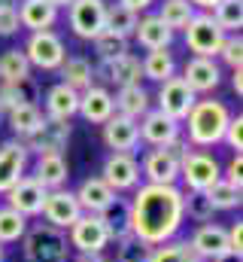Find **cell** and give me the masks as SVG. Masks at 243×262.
I'll list each match as a JSON object with an SVG mask.
<instances>
[{"label":"cell","mask_w":243,"mask_h":262,"mask_svg":"<svg viewBox=\"0 0 243 262\" xmlns=\"http://www.w3.org/2000/svg\"><path fill=\"white\" fill-rule=\"evenodd\" d=\"M113 107H116L119 116H128V119L140 122V119L152 110V98H149V92L137 82V85H125V89H119V92L113 95Z\"/></svg>","instance_id":"cb8c5ba5"},{"label":"cell","mask_w":243,"mask_h":262,"mask_svg":"<svg viewBox=\"0 0 243 262\" xmlns=\"http://www.w3.org/2000/svg\"><path fill=\"white\" fill-rule=\"evenodd\" d=\"M228 119H231V110L225 107V101H213V98L195 101V107H191L188 116L182 119V122H185L182 137L188 140V146H198V149L216 146V143H222V137H225Z\"/></svg>","instance_id":"7a4b0ae2"},{"label":"cell","mask_w":243,"mask_h":262,"mask_svg":"<svg viewBox=\"0 0 243 262\" xmlns=\"http://www.w3.org/2000/svg\"><path fill=\"white\" fill-rule=\"evenodd\" d=\"M104 143L113 149V152H134L140 146V131H137V122L128 119V116H119L113 113L104 125Z\"/></svg>","instance_id":"ffe728a7"},{"label":"cell","mask_w":243,"mask_h":262,"mask_svg":"<svg viewBox=\"0 0 243 262\" xmlns=\"http://www.w3.org/2000/svg\"><path fill=\"white\" fill-rule=\"evenodd\" d=\"M76 113H79L88 125H104V122L116 113L110 89H104V85H91V89L79 92V110H76Z\"/></svg>","instance_id":"d6986e66"},{"label":"cell","mask_w":243,"mask_h":262,"mask_svg":"<svg viewBox=\"0 0 243 262\" xmlns=\"http://www.w3.org/2000/svg\"><path fill=\"white\" fill-rule=\"evenodd\" d=\"M49 3H52V6H55V9H64V6H70V3H73V0H49Z\"/></svg>","instance_id":"f5cc1de1"},{"label":"cell","mask_w":243,"mask_h":262,"mask_svg":"<svg viewBox=\"0 0 243 262\" xmlns=\"http://www.w3.org/2000/svg\"><path fill=\"white\" fill-rule=\"evenodd\" d=\"M67 140H70V122L67 119H52V116L43 113V122L37 125V131L28 134L21 143H25L28 152L46 156V152H64Z\"/></svg>","instance_id":"30bf717a"},{"label":"cell","mask_w":243,"mask_h":262,"mask_svg":"<svg viewBox=\"0 0 243 262\" xmlns=\"http://www.w3.org/2000/svg\"><path fill=\"white\" fill-rule=\"evenodd\" d=\"M119 3L125 6V9H131V12H137V15H140V12H146L155 0H119Z\"/></svg>","instance_id":"c3c4849f"},{"label":"cell","mask_w":243,"mask_h":262,"mask_svg":"<svg viewBox=\"0 0 243 262\" xmlns=\"http://www.w3.org/2000/svg\"><path fill=\"white\" fill-rule=\"evenodd\" d=\"M58 70H61V82L70 85L73 92L91 89V85H94V73H98V67L91 64L85 55H70V58H64Z\"/></svg>","instance_id":"4316f807"},{"label":"cell","mask_w":243,"mask_h":262,"mask_svg":"<svg viewBox=\"0 0 243 262\" xmlns=\"http://www.w3.org/2000/svg\"><path fill=\"white\" fill-rule=\"evenodd\" d=\"M195 9H201V12H213V6L219 3V0H188Z\"/></svg>","instance_id":"681fc988"},{"label":"cell","mask_w":243,"mask_h":262,"mask_svg":"<svg viewBox=\"0 0 243 262\" xmlns=\"http://www.w3.org/2000/svg\"><path fill=\"white\" fill-rule=\"evenodd\" d=\"M0 119H3V110H0Z\"/></svg>","instance_id":"9f6ffc18"},{"label":"cell","mask_w":243,"mask_h":262,"mask_svg":"<svg viewBox=\"0 0 243 262\" xmlns=\"http://www.w3.org/2000/svg\"><path fill=\"white\" fill-rule=\"evenodd\" d=\"M137 131H140V140H146L149 146H171L174 140L182 137V122L164 116L161 110H149L137 122Z\"/></svg>","instance_id":"9a60e30c"},{"label":"cell","mask_w":243,"mask_h":262,"mask_svg":"<svg viewBox=\"0 0 243 262\" xmlns=\"http://www.w3.org/2000/svg\"><path fill=\"white\" fill-rule=\"evenodd\" d=\"M6 122H9V128H12V134L18 140H25L28 134H34L37 125L43 122V110L37 104H18V107H12L6 113Z\"/></svg>","instance_id":"1f68e13d"},{"label":"cell","mask_w":243,"mask_h":262,"mask_svg":"<svg viewBox=\"0 0 243 262\" xmlns=\"http://www.w3.org/2000/svg\"><path fill=\"white\" fill-rule=\"evenodd\" d=\"M222 143H228V149H234V152L243 149V116H231L228 119V128H225Z\"/></svg>","instance_id":"f6af8a7d"},{"label":"cell","mask_w":243,"mask_h":262,"mask_svg":"<svg viewBox=\"0 0 243 262\" xmlns=\"http://www.w3.org/2000/svg\"><path fill=\"white\" fill-rule=\"evenodd\" d=\"M219 58L231 70H240V61H243V37L240 34H225V40L219 46Z\"/></svg>","instance_id":"7bdbcfd3"},{"label":"cell","mask_w":243,"mask_h":262,"mask_svg":"<svg viewBox=\"0 0 243 262\" xmlns=\"http://www.w3.org/2000/svg\"><path fill=\"white\" fill-rule=\"evenodd\" d=\"M222 177V165L207 149H188L180 162L182 192H207Z\"/></svg>","instance_id":"5b68a950"},{"label":"cell","mask_w":243,"mask_h":262,"mask_svg":"<svg viewBox=\"0 0 243 262\" xmlns=\"http://www.w3.org/2000/svg\"><path fill=\"white\" fill-rule=\"evenodd\" d=\"M240 76H243L240 70H231V89H234L237 95H243V79Z\"/></svg>","instance_id":"f907efd6"},{"label":"cell","mask_w":243,"mask_h":262,"mask_svg":"<svg viewBox=\"0 0 243 262\" xmlns=\"http://www.w3.org/2000/svg\"><path fill=\"white\" fill-rule=\"evenodd\" d=\"M31 152L25 149L21 140H6L0 146V195H6L28 171Z\"/></svg>","instance_id":"2e32d148"},{"label":"cell","mask_w":243,"mask_h":262,"mask_svg":"<svg viewBox=\"0 0 243 262\" xmlns=\"http://www.w3.org/2000/svg\"><path fill=\"white\" fill-rule=\"evenodd\" d=\"M243 159H240V152H231V162H228V168L222 171V177L231 183V186H237V189H243Z\"/></svg>","instance_id":"bcb514c9"},{"label":"cell","mask_w":243,"mask_h":262,"mask_svg":"<svg viewBox=\"0 0 243 262\" xmlns=\"http://www.w3.org/2000/svg\"><path fill=\"white\" fill-rule=\"evenodd\" d=\"M155 101H158L155 110H161L164 116H171V119L182 122V119L188 116V110L195 107L198 95L182 82V76H171V79L158 82V95H155Z\"/></svg>","instance_id":"8fae6325"},{"label":"cell","mask_w":243,"mask_h":262,"mask_svg":"<svg viewBox=\"0 0 243 262\" xmlns=\"http://www.w3.org/2000/svg\"><path fill=\"white\" fill-rule=\"evenodd\" d=\"M98 216H101L104 226L110 229V238H113V241H119V238H128V235H131V204H128L121 195L113 198V204H107Z\"/></svg>","instance_id":"f546056e"},{"label":"cell","mask_w":243,"mask_h":262,"mask_svg":"<svg viewBox=\"0 0 243 262\" xmlns=\"http://www.w3.org/2000/svg\"><path fill=\"white\" fill-rule=\"evenodd\" d=\"M18 9L9 0H0V37H12L18 31Z\"/></svg>","instance_id":"ee69618b"},{"label":"cell","mask_w":243,"mask_h":262,"mask_svg":"<svg viewBox=\"0 0 243 262\" xmlns=\"http://www.w3.org/2000/svg\"><path fill=\"white\" fill-rule=\"evenodd\" d=\"M191 250L201 262H213L216 256L228 253V229L219 223H201L191 232Z\"/></svg>","instance_id":"e0dca14e"},{"label":"cell","mask_w":243,"mask_h":262,"mask_svg":"<svg viewBox=\"0 0 243 262\" xmlns=\"http://www.w3.org/2000/svg\"><path fill=\"white\" fill-rule=\"evenodd\" d=\"M198 9L188 3V0H164L161 3V9H158V18L177 34V31H185V25L191 21V15H195Z\"/></svg>","instance_id":"e575fe53"},{"label":"cell","mask_w":243,"mask_h":262,"mask_svg":"<svg viewBox=\"0 0 243 262\" xmlns=\"http://www.w3.org/2000/svg\"><path fill=\"white\" fill-rule=\"evenodd\" d=\"M79 262H110V259H104V256H82Z\"/></svg>","instance_id":"db71d44e"},{"label":"cell","mask_w":243,"mask_h":262,"mask_svg":"<svg viewBox=\"0 0 243 262\" xmlns=\"http://www.w3.org/2000/svg\"><path fill=\"white\" fill-rule=\"evenodd\" d=\"M40 216H43L49 226L67 232V229L82 216V207H79V201H76V195H73L70 189H52V192H46V201H43Z\"/></svg>","instance_id":"4fadbf2b"},{"label":"cell","mask_w":243,"mask_h":262,"mask_svg":"<svg viewBox=\"0 0 243 262\" xmlns=\"http://www.w3.org/2000/svg\"><path fill=\"white\" fill-rule=\"evenodd\" d=\"M204 195H207V201L213 204V210H234V207H240V201H243V189L231 186L225 177H219Z\"/></svg>","instance_id":"836d02e7"},{"label":"cell","mask_w":243,"mask_h":262,"mask_svg":"<svg viewBox=\"0 0 243 262\" xmlns=\"http://www.w3.org/2000/svg\"><path fill=\"white\" fill-rule=\"evenodd\" d=\"M101 73H104V79H107V82H113L116 89L137 85V82L143 79L140 58H137V55H131V52H125V55L113 58V61H104V64H101Z\"/></svg>","instance_id":"d4e9b609"},{"label":"cell","mask_w":243,"mask_h":262,"mask_svg":"<svg viewBox=\"0 0 243 262\" xmlns=\"http://www.w3.org/2000/svg\"><path fill=\"white\" fill-rule=\"evenodd\" d=\"M134 40H137L146 52H152V49H171V43H174V31H171L158 15H143V18H137Z\"/></svg>","instance_id":"603a6c76"},{"label":"cell","mask_w":243,"mask_h":262,"mask_svg":"<svg viewBox=\"0 0 243 262\" xmlns=\"http://www.w3.org/2000/svg\"><path fill=\"white\" fill-rule=\"evenodd\" d=\"M101 180L113 192H131L140 186V162L134 159V152H110V159L104 162Z\"/></svg>","instance_id":"7c38bea8"},{"label":"cell","mask_w":243,"mask_h":262,"mask_svg":"<svg viewBox=\"0 0 243 262\" xmlns=\"http://www.w3.org/2000/svg\"><path fill=\"white\" fill-rule=\"evenodd\" d=\"M28 232V220L12 210V207H0V244H18Z\"/></svg>","instance_id":"74e56055"},{"label":"cell","mask_w":243,"mask_h":262,"mask_svg":"<svg viewBox=\"0 0 243 262\" xmlns=\"http://www.w3.org/2000/svg\"><path fill=\"white\" fill-rule=\"evenodd\" d=\"M37 98H40V85H37L34 76L18 79V82H0V110H3V116L18 104H37Z\"/></svg>","instance_id":"f1b7e54d"},{"label":"cell","mask_w":243,"mask_h":262,"mask_svg":"<svg viewBox=\"0 0 243 262\" xmlns=\"http://www.w3.org/2000/svg\"><path fill=\"white\" fill-rule=\"evenodd\" d=\"M213 21L222 28V34H240L243 28V0H219L213 6Z\"/></svg>","instance_id":"d6a6232c"},{"label":"cell","mask_w":243,"mask_h":262,"mask_svg":"<svg viewBox=\"0 0 243 262\" xmlns=\"http://www.w3.org/2000/svg\"><path fill=\"white\" fill-rule=\"evenodd\" d=\"M67 241H70V247L79 250L82 256H101L113 238H110V229L104 226V220H101L98 213H82V216L67 229Z\"/></svg>","instance_id":"8992f818"},{"label":"cell","mask_w":243,"mask_h":262,"mask_svg":"<svg viewBox=\"0 0 243 262\" xmlns=\"http://www.w3.org/2000/svg\"><path fill=\"white\" fill-rule=\"evenodd\" d=\"M43 201H46V189L34 180V177H21L9 192H6V207H12V210H18L25 220H31V216H40V210H43Z\"/></svg>","instance_id":"ac0fdd59"},{"label":"cell","mask_w":243,"mask_h":262,"mask_svg":"<svg viewBox=\"0 0 243 262\" xmlns=\"http://www.w3.org/2000/svg\"><path fill=\"white\" fill-rule=\"evenodd\" d=\"M21 253L28 262H67V253H70L67 232L49 223H34L21 238Z\"/></svg>","instance_id":"277c9868"},{"label":"cell","mask_w":243,"mask_h":262,"mask_svg":"<svg viewBox=\"0 0 243 262\" xmlns=\"http://www.w3.org/2000/svg\"><path fill=\"white\" fill-rule=\"evenodd\" d=\"M149 262H201V259L195 256V250H191L188 241H177V238H171V241L152 247Z\"/></svg>","instance_id":"d590c367"},{"label":"cell","mask_w":243,"mask_h":262,"mask_svg":"<svg viewBox=\"0 0 243 262\" xmlns=\"http://www.w3.org/2000/svg\"><path fill=\"white\" fill-rule=\"evenodd\" d=\"M91 43H94V52H98L101 64H104V61L119 58V55H125V52H131V49H128V40L119 37V34H113V31H104V34H101V37H94Z\"/></svg>","instance_id":"ab89813d"},{"label":"cell","mask_w":243,"mask_h":262,"mask_svg":"<svg viewBox=\"0 0 243 262\" xmlns=\"http://www.w3.org/2000/svg\"><path fill=\"white\" fill-rule=\"evenodd\" d=\"M0 262H3V244H0Z\"/></svg>","instance_id":"11a10c76"},{"label":"cell","mask_w":243,"mask_h":262,"mask_svg":"<svg viewBox=\"0 0 243 262\" xmlns=\"http://www.w3.org/2000/svg\"><path fill=\"white\" fill-rule=\"evenodd\" d=\"M46 192L52 189H64L67 177H70V165L64 159V152H46V156H37L34 162V174H31Z\"/></svg>","instance_id":"44dd1931"},{"label":"cell","mask_w":243,"mask_h":262,"mask_svg":"<svg viewBox=\"0 0 243 262\" xmlns=\"http://www.w3.org/2000/svg\"><path fill=\"white\" fill-rule=\"evenodd\" d=\"M73 195H76V201H79L82 213H101L107 204H113V198L119 195V192H113L101 177H88V180L79 183V189H76Z\"/></svg>","instance_id":"484cf974"},{"label":"cell","mask_w":243,"mask_h":262,"mask_svg":"<svg viewBox=\"0 0 243 262\" xmlns=\"http://www.w3.org/2000/svg\"><path fill=\"white\" fill-rule=\"evenodd\" d=\"M222 40H225V34H222V28L213 21L210 12H195L191 21L185 25V46H188V52L198 55V58H216Z\"/></svg>","instance_id":"52a82bcc"},{"label":"cell","mask_w":243,"mask_h":262,"mask_svg":"<svg viewBox=\"0 0 243 262\" xmlns=\"http://www.w3.org/2000/svg\"><path fill=\"white\" fill-rule=\"evenodd\" d=\"M188 149L191 146L185 137L174 140L171 146H152L140 162V177L155 186H180V162Z\"/></svg>","instance_id":"3957f363"},{"label":"cell","mask_w":243,"mask_h":262,"mask_svg":"<svg viewBox=\"0 0 243 262\" xmlns=\"http://www.w3.org/2000/svg\"><path fill=\"white\" fill-rule=\"evenodd\" d=\"M25 58L31 67H40V70H58L61 61L67 58V46L55 31H37L28 37L25 43Z\"/></svg>","instance_id":"9c48e42d"},{"label":"cell","mask_w":243,"mask_h":262,"mask_svg":"<svg viewBox=\"0 0 243 262\" xmlns=\"http://www.w3.org/2000/svg\"><path fill=\"white\" fill-rule=\"evenodd\" d=\"M128 204H131V235L149 247H158V244L177 238V232L185 223L180 186L140 183Z\"/></svg>","instance_id":"6da1fadb"},{"label":"cell","mask_w":243,"mask_h":262,"mask_svg":"<svg viewBox=\"0 0 243 262\" xmlns=\"http://www.w3.org/2000/svg\"><path fill=\"white\" fill-rule=\"evenodd\" d=\"M116 247H119V250H116V262H149V253H152V247L143 244V241L134 238V235L119 238Z\"/></svg>","instance_id":"b9f144b4"},{"label":"cell","mask_w":243,"mask_h":262,"mask_svg":"<svg viewBox=\"0 0 243 262\" xmlns=\"http://www.w3.org/2000/svg\"><path fill=\"white\" fill-rule=\"evenodd\" d=\"M79 110V92H73L70 85L64 82H55L49 92H46V116L52 119H73Z\"/></svg>","instance_id":"83f0119b"},{"label":"cell","mask_w":243,"mask_h":262,"mask_svg":"<svg viewBox=\"0 0 243 262\" xmlns=\"http://www.w3.org/2000/svg\"><path fill=\"white\" fill-rule=\"evenodd\" d=\"M15 9H18V25L28 28L31 34L52 31V25L58 21V9L49 0H21Z\"/></svg>","instance_id":"7402d4cb"},{"label":"cell","mask_w":243,"mask_h":262,"mask_svg":"<svg viewBox=\"0 0 243 262\" xmlns=\"http://www.w3.org/2000/svg\"><path fill=\"white\" fill-rule=\"evenodd\" d=\"M228 250L237 253V256H243V223L240 220L228 226Z\"/></svg>","instance_id":"7dc6e473"},{"label":"cell","mask_w":243,"mask_h":262,"mask_svg":"<svg viewBox=\"0 0 243 262\" xmlns=\"http://www.w3.org/2000/svg\"><path fill=\"white\" fill-rule=\"evenodd\" d=\"M67 18L79 40H94L107 31V0H73Z\"/></svg>","instance_id":"ba28073f"},{"label":"cell","mask_w":243,"mask_h":262,"mask_svg":"<svg viewBox=\"0 0 243 262\" xmlns=\"http://www.w3.org/2000/svg\"><path fill=\"white\" fill-rule=\"evenodd\" d=\"M182 213L195 223H210L213 220V204L207 201L204 192H182Z\"/></svg>","instance_id":"60d3db41"},{"label":"cell","mask_w":243,"mask_h":262,"mask_svg":"<svg viewBox=\"0 0 243 262\" xmlns=\"http://www.w3.org/2000/svg\"><path fill=\"white\" fill-rule=\"evenodd\" d=\"M140 67H143V76L152 79V82H164V79L177 76V58H174L171 49H152L140 61Z\"/></svg>","instance_id":"4dcf8cb0"},{"label":"cell","mask_w":243,"mask_h":262,"mask_svg":"<svg viewBox=\"0 0 243 262\" xmlns=\"http://www.w3.org/2000/svg\"><path fill=\"white\" fill-rule=\"evenodd\" d=\"M182 82L195 95H210L222 82V67L216 64V58H198V55H191L182 64Z\"/></svg>","instance_id":"5bb4252c"},{"label":"cell","mask_w":243,"mask_h":262,"mask_svg":"<svg viewBox=\"0 0 243 262\" xmlns=\"http://www.w3.org/2000/svg\"><path fill=\"white\" fill-rule=\"evenodd\" d=\"M213 262H243V256H237V253H231V250H228V253H222V256H216Z\"/></svg>","instance_id":"816d5d0a"},{"label":"cell","mask_w":243,"mask_h":262,"mask_svg":"<svg viewBox=\"0 0 243 262\" xmlns=\"http://www.w3.org/2000/svg\"><path fill=\"white\" fill-rule=\"evenodd\" d=\"M31 76V64L21 49H6L0 55V82H18Z\"/></svg>","instance_id":"8d00e7d4"},{"label":"cell","mask_w":243,"mask_h":262,"mask_svg":"<svg viewBox=\"0 0 243 262\" xmlns=\"http://www.w3.org/2000/svg\"><path fill=\"white\" fill-rule=\"evenodd\" d=\"M137 12L125 9L121 3H107V31L119 34V37H134V28H137Z\"/></svg>","instance_id":"f35d334b"}]
</instances>
